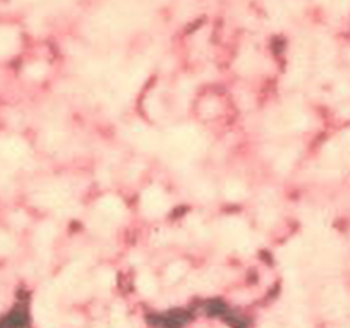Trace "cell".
<instances>
[{
  "label": "cell",
  "instance_id": "6da1fadb",
  "mask_svg": "<svg viewBox=\"0 0 350 328\" xmlns=\"http://www.w3.org/2000/svg\"><path fill=\"white\" fill-rule=\"evenodd\" d=\"M348 306V297L343 287L340 285H330L325 288L322 295V307L326 316L336 318L342 316Z\"/></svg>",
  "mask_w": 350,
  "mask_h": 328
},
{
  "label": "cell",
  "instance_id": "7a4b0ae2",
  "mask_svg": "<svg viewBox=\"0 0 350 328\" xmlns=\"http://www.w3.org/2000/svg\"><path fill=\"white\" fill-rule=\"evenodd\" d=\"M222 236L230 245L238 249H246L251 246V239L246 232L245 223L238 218H227L222 223Z\"/></svg>",
  "mask_w": 350,
  "mask_h": 328
},
{
  "label": "cell",
  "instance_id": "3957f363",
  "mask_svg": "<svg viewBox=\"0 0 350 328\" xmlns=\"http://www.w3.org/2000/svg\"><path fill=\"white\" fill-rule=\"evenodd\" d=\"M136 288L138 291L142 294V295H147V297H152L158 292V284H156V279L153 278V275L147 273V272H142L138 275L136 281Z\"/></svg>",
  "mask_w": 350,
  "mask_h": 328
},
{
  "label": "cell",
  "instance_id": "277c9868",
  "mask_svg": "<svg viewBox=\"0 0 350 328\" xmlns=\"http://www.w3.org/2000/svg\"><path fill=\"white\" fill-rule=\"evenodd\" d=\"M144 208L147 214H162L165 208V201L158 192H147L144 196Z\"/></svg>",
  "mask_w": 350,
  "mask_h": 328
},
{
  "label": "cell",
  "instance_id": "5b68a950",
  "mask_svg": "<svg viewBox=\"0 0 350 328\" xmlns=\"http://www.w3.org/2000/svg\"><path fill=\"white\" fill-rule=\"evenodd\" d=\"M297 156H298V149H296V147H288L286 150L280 152L279 156H278V161H276L278 169L280 172H286L292 166L294 161L297 159Z\"/></svg>",
  "mask_w": 350,
  "mask_h": 328
},
{
  "label": "cell",
  "instance_id": "8992f818",
  "mask_svg": "<svg viewBox=\"0 0 350 328\" xmlns=\"http://www.w3.org/2000/svg\"><path fill=\"white\" fill-rule=\"evenodd\" d=\"M304 307V306H303ZM300 304L292 307L288 319V327L290 328H310V322L307 319L306 312Z\"/></svg>",
  "mask_w": 350,
  "mask_h": 328
},
{
  "label": "cell",
  "instance_id": "52a82bcc",
  "mask_svg": "<svg viewBox=\"0 0 350 328\" xmlns=\"http://www.w3.org/2000/svg\"><path fill=\"white\" fill-rule=\"evenodd\" d=\"M187 270V264L184 261H174L172 264H170V267L166 269V273H165V279L168 284H174L176 281H180L184 273Z\"/></svg>",
  "mask_w": 350,
  "mask_h": 328
},
{
  "label": "cell",
  "instance_id": "ba28073f",
  "mask_svg": "<svg viewBox=\"0 0 350 328\" xmlns=\"http://www.w3.org/2000/svg\"><path fill=\"white\" fill-rule=\"evenodd\" d=\"M224 193L227 196V199L230 201H238L245 195V187L238 183V181H228L224 187Z\"/></svg>",
  "mask_w": 350,
  "mask_h": 328
},
{
  "label": "cell",
  "instance_id": "9c48e42d",
  "mask_svg": "<svg viewBox=\"0 0 350 328\" xmlns=\"http://www.w3.org/2000/svg\"><path fill=\"white\" fill-rule=\"evenodd\" d=\"M55 232H56V230H55L54 226L44 224V226H42V227L38 230V233H36V242L40 246L50 244V241H52L54 236H55Z\"/></svg>",
  "mask_w": 350,
  "mask_h": 328
},
{
  "label": "cell",
  "instance_id": "30bf717a",
  "mask_svg": "<svg viewBox=\"0 0 350 328\" xmlns=\"http://www.w3.org/2000/svg\"><path fill=\"white\" fill-rule=\"evenodd\" d=\"M114 281H116V275L110 269H102L96 275V282L102 288H110L114 284Z\"/></svg>",
  "mask_w": 350,
  "mask_h": 328
},
{
  "label": "cell",
  "instance_id": "8fae6325",
  "mask_svg": "<svg viewBox=\"0 0 350 328\" xmlns=\"http://www.w3.org/2000/svg\"><path fill=\"white\" fill-rule=\"evenodd\" d=\"M101 206H102L104 211H107V212L112 214V215L120 214V211H122V206H120V204H119L116 199H104Z\"/></svg>",
  "mask_w": 350,
  "mask_h": 328
},
{
  "label": "cell",
  "instance_id": "7c38bea8",
  "mask_svg": "<svg viewBox=\"0 0 350 328\" xmlns=\"http://www.w3.org/2000/svg\"><path fill=\"white\" fill-rule=\"evenodd\" d=\"M276 212H274V209H272V208H264L262 212H260V220H262V223L264 224V226H272L274 221H276Z\"/></svg>",
  "mask_w": 350,
  "mask_h": 328
},
{
  "label": "cell",
  "instance_id": "4fadbf2b",
  "mask_svg": "<svg viewBox=\"0 0 350 328\" xmlns=\"http://www.w3.org/2000/svg\"><path fill=\"white\" fill-rule=\"evenodd\" d=\"M12 249H14V241L9 236L2 235L0 236V252L3 254V252H9Z\"/></svg>",
  "mask_w": 350,
  "mask_h": 328
},
{
  "label": "cell",
  "instance_id": "5bb4252c",
  "mask_svg": "<svg viewBox=\"0 0 350 328\" xmlns=\"http://www.w3.org/2000/svg\"><path fill=\"white\" fill-rule=\"evenodd\" d=\"M262 328H272V327H262Z\"/></svg>",
  "mask_w": 350,
  "mask_h": 328
}]
</instances>
